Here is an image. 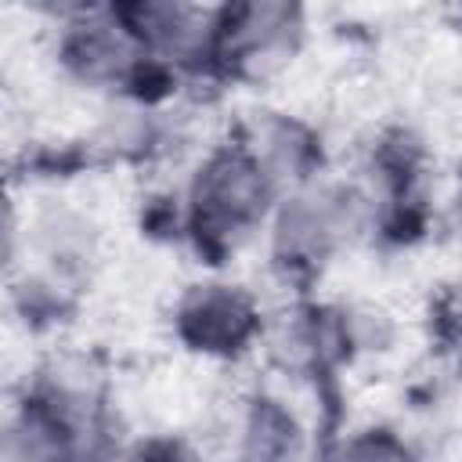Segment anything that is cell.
<instances>
[{
    "label": "cell",
    "mask_w": 462,
    "mask_h": 462,
    "mask_svg": "<svg viewBox=\"0 0 462 462\" xmlns=\"http://www.w3.org/2000/svg\"><path fill=\"white\" fill-rule=\"evenodd\" d=\"M263 209V177L242 152L217 155L195 188V224L206 238H224Z\"/></svg>",
    "instance_id": "cell-1"
},
{
    "label": "cell",
    "mask_w": 462,
    "mask_h": 462,
    "mask_svg": "<svg viewBox=\"0 0 462 462\" xmlns=\"http://www.w3.org/2000/svg\"><path fill=\"white\" fill-rule=\"evenodd\" d=\"M180 328L195 346L235 350L253 332V310L231 289H199L180 307Z\"/></svg>",
    "instance_id": "cell-2"
},
{
    "label": "cell",
    "mask_w": 462,
    "mask_h": 462,
    "mask_svg": "<svg viewBox=\"0 0 462 462\" xmlns=\"http://www.w3.org/2000/svg\"><path fill=\"white\" fill-rule=\"evenodd\" d=\"M292 440H296L292 422H289L274 404L263 401V404L256 408V415H253L245 462H289Z\"/></svg>",
    "instance_id": "cell-3"
},
{
    "label": "cell",
    "mask_w": 462,
    "mask_h": 462,
    "mask_svg": "<svg viewBox=\"0 0 462 462\" xmlns=\"http://www.w3.org/2000/svg\"><path fill=\"white\" fill-rule=\"evenodd\" d=\"M328 462H408V455H404V448L397 440H390L383 433H372V437L350 440Z\"/></svg>",
    "instance_id": "cell-4"
},
{
    "label": "cell",
    "mask_w": 462,
    "mask_h": 462,
    "mask_svg": "<svg viewBox=\"0 0 462 462\" xmlns=\"http://www.w3.org/2000/svg\"><path fill=\"white\" fill-rule=\"evenodd\" d=\"M141 462H180V451L173 444H152Z\"/></svg>",
    "instance_id": "cell-5"
}]
</instances>
